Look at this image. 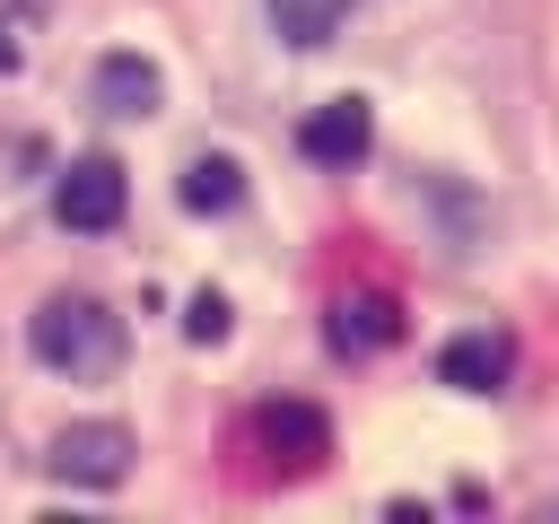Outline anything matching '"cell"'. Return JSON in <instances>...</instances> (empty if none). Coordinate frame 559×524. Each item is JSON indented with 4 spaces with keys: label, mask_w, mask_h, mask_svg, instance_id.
Returning a JSON list of instances; mask_svg holds the SVG:
<instances>
[{
    "label": "cell",
    "mask_w": 559,
    "mask_h": 524,
    "mask_svg": "<svg viewBox=\"0 0 559 524\" xmlns=\"http://www.w3.org/2000/svg\"><path fill=\"white\" fill-rule=\"evenodd\" d=\"M87 105L114 114V122H140V114L157 105V61H140V52H105V61L87 70Z\"/></svg>",
    "instance_id": "cell-6"
},
{
    "label": "cell",
    "mask_w": 559,
    "mask_h": 524,
    "mask_svg": "<svg viewBox=\"0 0 559 524\" xmlns=\"http://www.w3.org/2000/svg\"><path fill=\"white\" fill-rule=\"evenodd\" d=\"M297 148H306L314 166H358V157L376 148V114H367V96H332V105H314V114L297 122Z\"/></svg>",
    "instance_id": "cell-4"
},
{
    "label": "cell",
    "mask_w": 559,
    "mask_h": 524,
    "mask_svg": "<svg viewBox=\"0 0 559 524\" xmlns=\"http://www.w3.org/2000/svg\"><path fill=\"white\" fill-rule=\"evenodd\" d=\"M122 210H131V183H122L114 157H70V166H61L52 218H61L70 236H105V227H122Z\"/></svg>",
    "instance_id": "cell-3"
},
{
    "label": "cell",
    "mask_w": 559,
    "mask_h": 524,
    "mask_svg": "<svg viewBox=\"0 0 559 524\" xmlns=\"http://www.w3.org/2000/svg\"><path fill=\"white\" fill-rule=\"evenodd\" d=\"M122 349H131V341H122V314H114L105 297H52V306L35 314V358L61 367V376H79V384L114 376Z\"/></svg>",
    "instance_id": "cell-1"
},
{
    "label": "cell",
    "mask_w": 559,
    "mask_h": 524,
    "mask_svg": "<svg viewBox=\"0 0 559 524\" xmlns=\"http://www.w3.org/2000/svg\"><path fill=\"white\" fill-rule=\"evenodd\" d=\"M349 17V0H271V26L297 44V52H314V44H332V26Z\"/></svg>",
    "instance_id": "cell-10"
},
{
    "label": "cell",
    "mask_w": 559,
    "mask_h": 524,
    "mask_svg": "<svg viewBox=\"0 0 559 524\" xmlns=\"http://www.w3.org/2000/svg\"><path fill=\"white\" fill-rule=\"evenodd\" d=\"M236 201H245V166L236 157H192L183 166V210L210 218V210H236Z\"/></svg>",
    "instance_id": "cell-9"
},
{
    "label": "cell",
    "mask_w": 559,
    "mask_h": 524,
    "mask_svg": "<svg viewBox=\"0 0 559 524\" xmlns=\"http://www.w3.org/2000/svg\"><path fill=\"white\" fill-rule=\"evenodd\" d=\"M332 349L341 358H367V349H384L393 332H402V314H393V297L384 288H349V297H332Z\"/></svg>",
    "instance_id": "cell-8"
},
{
    "label": "cell",
    "mask_w": 559,
    "mask_h": 524,
    "mask_svg": "<svg viewBox=\"0 0 559 524\" xmlns=\"http://www.w3.org/2000/svg\"><path fill=\"white\" fill-rule=\"evenodd\" d=\"M507 376H515V341L507 332H454L437 349V384H454V393H498Z\"/></svg>",
    "instance_id": "cell-5"
},
{
    "label": "cell",
    "mask_w": 559,
    "mask_h": 524,
    "mask_svg": "<svg viewBox=\"0 0 559 524\" xmlns=\"http://www.w3.org/2000/svg\"><path fill=\"white\" fill-rule=\"evenodd\" d=\"M253 428H262V445H271L288 472H314V463L332 454V428H323V410H314V402H262V419H253Z\"/></svg>",
    "instance_id": "cell-7"
},
{
    "label": "cell",
    "mask_w": 559,
    "mask_h": 524,
    "mask_svg": "<svg viewBox=\"0 0 559 524\" xmlns=\"http://www.w3.org/2000/svg\"><path fill=\"white\" fill-rule=\"evenodd\" d=\"M131 428L122 419H79V428H61L52 437V454H44V472L52 480H70V489H122L131 480Z\"/></svg>",
    "instance_id": "cell-2"
},
{
    "label": "cell",
    "mask_w": 559,
    "mask_h": 524,
    "mask_svg": "<svg viewBox=\"0 0 559 524\" xmlns=\"http://www.w3.org/2000/svg\"><path fill=\"white\" fill-rule=\"evenodd\" d=\"M227 323H236V314H227V297H218V288H201V297L183 306V332H192V341H227Z\"/></svg>",
    "instance_id": "cell-11"
},
{
    "label": "cell",
    "mask_w": 559,
    "mask_h": 524,
    "mask_svg": "<svg viewBox=\"0 0 559 524\" xmlns=\"http://www.w3.org/2000/svg\"><path fill=\"white\" fill-rule=\"evenodd\" d=\"M17 61H26V17L0 9V70H17Z\"/></svg>",
    "instance_id": "cell-12"
}]
</instances>
